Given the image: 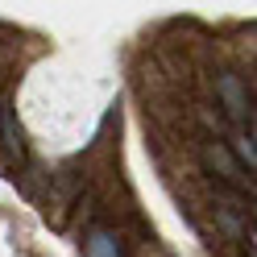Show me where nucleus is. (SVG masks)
<instances>
[{"label":"nucleus","mask_w":257,"mask_h":257,"mask_svg":"<svg viewBox=\"0 0 257 257\" xmlns=\"http://www.w3.org/2000/svg\"><path fill=\"white\" fill-rule=\"evenodd\" d=\"M216 95H220V104H224V112H228V120H232V124H245V120L253 116V108H249V91H245V83H240L232 71L216 75Z\"/></svg>","instance_id":"nucleus-2"},{"label":"nucleus","mask_w":257,"mask_h":257,"mask_svg":"<svg viewBox=\"0 0 257 257\" xmlns=\"http://www.w3.org/2000/svg\"><path fill=\"white\" fill-rule=\"evenodd\" d=\"M199 158H203V166L212 170L216 187L236 191V195H249V191H253V174H245V166L236 162V154L224 146V141H207V146L199 150Z\"/></svg>","instance_id":"nucleus-1"},{"label":"nucleus","mask_w":257,"mask_h":257,"mask_svg":"<svg viewBox=\"0 0 257 257\" xmlns=\"http://www.w3.org/2000/svg\"><path fill=\"white\" fill-rule=\"evenodd\" d=\"M83 249H87V257H124V245L112 228H91L83 236Z\"/></svg>","instance_id":"nucleus-4"},{"label":"nucleus","mask_w":257,"mask_h":257,"mask_svg":"<svg viewBox=\"0 0 257 257\" xmlns=\"http://www.w3.org/2000/svg\"><path fill=\"white\" fill-rule=\"evenodd\" d=\"M0 146L9 150V162L25 158V133H21V120L13 112V104H0Z\"/></svg>","instance_id":"nucleus-3"}]
</instances>
